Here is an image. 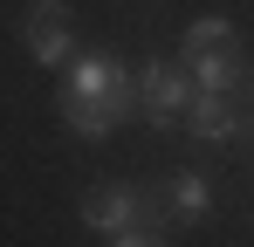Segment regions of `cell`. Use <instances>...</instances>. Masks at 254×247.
Returning a JSON list of instances; mask_svg holds the SVG:
<instances>
[{"label": "cell", "mask_w": 254, "mask_h": 247, "mask_svg": "<svg viewBox=\"0 0 254 247\" xmlns=\"http://www.w3.org/2000/svg\"><path fill=\"white\" fill-rule=\"evenodd\" d=\"M62 96H83L96 110H110V124H130V110H137V69L117 48H76V62L62 69Z\"/></svg>", "instance_id": "cell-1"}, {"label": "cell", "mask_w": 254, "mask_h": 247, "mask_svg": "<svg viewBox=\"0 0 254 247\" xmlns=\"http://www.w3.org/2000/svg\"><path fill=\"white\" fill-rule=\"evenodd\" d=\"M192 96H199V89H192V76H186L179 55H172V62L165 55H144V62H137V117L151 124L158 137H165V130H186Z\"/></svg>", "instance_id": "cell-2"}, {"label": "cell", "mask_w": 254, "mask_h": 247, "mask_svg": "<svg viewBox=\"0 0 254 247\" xmlns=\"http://www.w3.org/2000/svg\"><path fill=\"white\" fill-rule=\"evenodd\" d=\"M186 137L206 151H254V89L248 96H213L199 89L186 110Z\"/></svg>", "instance_id": "cell-3"}, {"label": "cell", "mask_w": 254, "mask_h": 247, "mask_svg": "<svg viewBox=\"0 0 254 247\" xmlns=\"http://www.w3.org/2000/svg\"><path fill=\"white\" fill-rule=\"evenodd\" d=\"M89 234H130V227H165V185H89L83 192Z\"/></svg>", "instance_id": "cell-4"}, {"label": "cell", "mask_w": 254, "mask_h": 247, "mask_svg": "<svg viewBox=\"0 0 254 247\" xmlns=\"http://www.w3.org/2000/svg\"><path fill=\"white\" fill-rule=\"evenodd\" d=\"M21 41H28V55L42 62V69H69L76 62V28H69V7L62 0H28V14H21Z\"/></svg>", "instance_id": "cell-5"}, {"label": "cell", "mask_w": 254, "mask_h": 247, "mask_svg": "<svg viewBox=\"0 0 254 247\" xmlns=\"http://www.w3.org/2000/svg\"><path fill=\"white\" fill-rule=\"evenodd\" d=\"M186 76H192V89H213V96H248V89H254V62H248V48L234 41V48H206V55H192Z\"/></svg>", "instance_id": "cell-6"}, {"label": "cell", "mask_w": 254, "mask_h": 247, "mask_svg": "<svg viewBox=\"0 0 254 247\" xmlns=\"http://www.w3.org/2000/svg\"><path fill=\"white\" fill-rule=\"evenodd\" d=\"M165 213L179 220V227H199L213 213V179L199 172V165H179V172H165Z\"/></svg>", "instance_id": "cell-7"}, {"label": "cell", "mask_w": 254, "mask_h": 247, "mask_svg": "<svg viewBox=\"0 0 254 247\" xmlns=\"http://www.w3.org/2000/svg\"><path fill=\"white\" fill-rule=\"evenodd\" d=\"M55 117L69 124L83 144H110V130H117L110 110H96V103H83V96H62V89H55Z\"/></svg>", "instance_id": "cell-8"}, {"label": "cell", "mask_w": 254, "mask_h": 247, "mask_svg": "<svg viewBox=\"0 0 254 247\" xmlns=\"http://www.w3.org/2000/svg\"><path fill=\"white\" fill-rule=\"evenodd\" d=\"M241 41V28L227 21V14H199L186 35H179V62H192V55H206V48H234Z\"/></svg>", "instance_id": "cell-9"}, {"label": "cell", "mask_w": 254, "mask_h": 247, "mask_svg": "<svg viewBox=\"0 0 254 247\" xmlns=\"http://www.w3.org/2000/svg\"><path fill=\"white\" fill-rule=\"evenodd\" d=\"M103 247H172L165 227H130V234H103Z\"/></svg>", "instance_id": "cell-10"}]
</instances>
